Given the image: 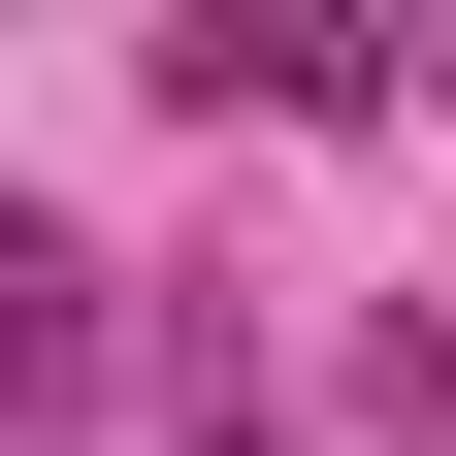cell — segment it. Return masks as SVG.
Here are the masks:
<instances>
[{"label":"cell","mask_w":456,"mask_h":456,"mask_svg":"<svg viewBox=\"0 0 456 456\" xmlns=\"http://www.w3.org/2000/svg\"><path fill=\"white\" fill-rule=\"evenodd\" d=\"M163 66H196V98H294V131H359V98H391V33H359V0H196Z\"/></svg>","instance_id":"1"}]
</instances>
